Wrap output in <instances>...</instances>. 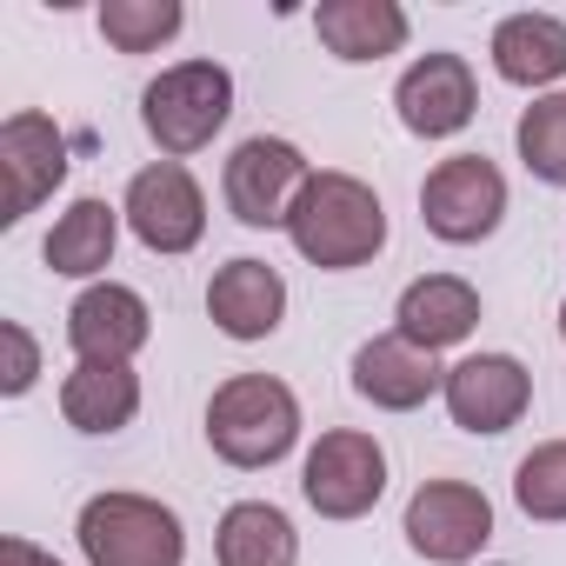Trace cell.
Masks as SVG:
<instances>
[{"mask_svg":"<svg viewBox=\"0 0 566 566\" xmlns=\"http://www.w3.org/2000/svg\"><path fill=\"white\" fill-rule=\"evenodd\" d=\"M287 240L321 273H354L387 247V207L354 174H314L287 213Z\"/></svg>","mask_w":566,"mask_h":566,"instance_id":"1","label":"cell"},{"mask_svg":"<svg viewBox=\"0 0 566 566\" xmlns=\"http://www.w3.org/2000/svg\"><path fill=\"white\" fill-rule=\"evenodd\" d=\"M301 440V400L287 380H273V374H233L227 387H213L207 400V447L253 473V467H273V460H287Z\"/></svg>","mask_w":566,"mask_h":566,"instance_id":"2","label":"cell"},{"mask_svg":"<svg viewBox=\"0 0 566 566\" xmlns=\"http://www.w3.org/2000/svg\"><path fill=\"white\" fill-rule=\"evenodd\" d=\"M227 114H233V74L220 61H180L160 81H147V94H140V127L167 160L213 147Z\"/></svg>","mask_w":566,"mask_h":566,"instance_id":"3","label":"cell"},{"mask_svg":"<svg viewBox=\"0 0 566 566\" xmlns=\"http://www.w3.org/2000/svg\"><path fill=\"white\" fill-rule=\"evenodd\" d=\"M74 539L87 566H180L187 559L180 513L147 493H94L74 520Z\"/></svg>","mask_w":566,"mask_h":566,"instance_id":"4","label":"cell"},{"mask_svg":"<svg viewBox=\"0 0 566 566\" xmlns=\"http://www.w3.org/2000/svg\"><path fill=\"white\" fill-rule=\"evenodd\" d=\"M420 220L447 247H480L506 220V174L486 154H453L420 180Z\"/></svg>","mask_w":566,"mask_h":566,"instance_id":"5","label":"cell"},{"mask_svg":"<svg viewBox=\"0 0 566 566\" xmlns=\"http://www.w3.org/2000/svg\"><path fill=\"white\" fill-rule=\"evenodd\" d=\"M301 493L321 520H360L380 506L387 493V453L374 433H354V427H334L314 440L307 467H301Z\"/></svg>","mask_w":566,"mask_h":566,"instance_id":"6","label":"cell"},{"mask_svg":"<svg viewBox=\"0 0 566 566\" xmlns=\"http://www.w3.org/2000/svg\"><path fill=\"white\" fill-rule=\"evenodd\" d=\"M307 180H314V167H307V154L294 140L253 134V140L233 147L220 187H227V207H233L240 227H287V213H294Z\"/></svg>","mask_w":566,"mask_h":566,"instance_id":"7","label":"cell"},{"mask_svg":"<svg viewBox=\"0 0 566 566\" xmlns=\"http://www.w3.org/2000/svg\"><path fill=\"white\" fill-rule=\"evenodd\" d=\"M134 240L147 253H193L200 233H207V193L200 180L180 167V160H154L127 180V200H120Z\"/></svg>","mask_w":566,"mask_h":566,"instance_id":"8","label":"cell"},{"mask_svg":"<svg viewBox=\"0 0 566 566\" xmlns=\"http://www.w3.org/2000/svg\"><path fill=\"white\" fill-rule=\"evenodd\" d=\"M407 546L433 566H467L480 559V546L493 539V500L467 480H427L407 500Z\"/></svg>","mask_w":566,"mask_h":566,"instance_id":"9","label":"cell"},{"mask_svg":"<svg viewBox=\"0 0 566 566\" xmlns=\"http://www.w3.org/2000/svg\"><path fill=\"white\" fill-rule=\"evenodd\" d=\"M394 107H400V127H407V134H420V140H453V134L480 114V87H473L467 54H420V61L400 74Z\"/></svg>","mask_w":566,"mask_h":566,"instance_id":"10","label":"cell"},{"mask_svg":"<svg viewBox=\"0 0 566 566\" xmlns=\"http://www.w3.org/2000/svg\"><path fill=\"white\" fill-rule=\"evenodd\" d=\"M447 413L467 433H506L520 427L526 400H533V374L513 354H467L460 367H447Z\"/></svg>","mask_w":566,"mask_h":566,"instance_id":"11","label":"cell"},{"mask_svg":"<svg viewBox=\"0 0 566 566\" xmlns=\"http://www.w3.org/2000/svg\"><path fill=\"white\" fill-rule=\"evenodd\" d=\"M0 174H8V207H0V220L14 227L67 180V134L34 107L8 114V127H0Z\"/></svg>","mask_w":566,"mask_h":566,"instance_id":"12","label":"cell"},{"mask_svg":"<svg viewBox=\"0 0 566 566\" xmlns=\"http://www.w3.org/2000/svg\"><path fill=\"white\" fill-rule=\"evenodd\" d=\"M154 334V314L134 287L120 280H94V287L67 307V347L81 360H101V367H134V354L147 347Z\"/></svg>","mask_w":566,"mask_h":566,"instance_id":"13","label":"cell"},{"mask_svg":"<svg viewBox=\"0 0 566 566\" xmlns=\"http://www.w3.org/2000/svg\"><path fill=\"white\" fill-rule=\"evenodd\" d=\"M473 327H480V294L467 287L460 273H420L413 287L400 294V307H394V334L407 347H420V354L460 347Z\"/></svg>","mask_w":566,"mask_h":566,"instance_id":"14","label":"cell"},{"mask_svg":"<svg viewBox=\"0 0 566 566\" xmlns=\"http://www.w3.org/2000/svg\"><path fill=\"white\" fill-rule=\"evenodd\" d=\"M440 387H447V374L433 367V354L407 347L400 334H380V340H367V347L354 354V394H360L367 407H380V413H413V407H427Z\"/></svg>","mask_w":566,"mask_h":566,"instance_id":"15","label":"cell"},{"mask_svg":"<svg viewBox=\"0 0 566 566\" xmlns=\"http://www.w3.org/2000/svg\"><path fill=\"white\" fill-rule=\"evenodd\" d=\"M207 314L227 340H266L287 314V280H280L266 260H227L207 280Z\"/></svg>","mask_w":566,"mask_h":566,"instance_id":"16","label":"cell"},{"mask_svg":"<svg viewBox=\"0 0 566 566\" xmlns=\"http://www.w3.org/2000/svg\"><path fill=\"white\" fill-rule=\"evenodd\" d=\"M314 34H321V48L334 61L360 67V61L400 54L407 34H413V21H407L400 0H321V8H314Z\"/></svg>","mask_w":566,"mask_h":566,"instance_id":"17","label":"cell"},{"mask_svg":"<svg viewBox=\"0 0 566 566\" xmlns=\"http://www.w3.org/2000/svg\"><path fill=\"white\" fill-rule=\"evenodd\" d=\"M493 74L513 87H553L566 81V21L559 14H506L493 28Z\"/></svg>","mask_w":566,"mask_h":566,"instance_id":"18","label":"cell"},{"mask_svg":"<svg viewBox=\"0 0 566 566\" xmlns=\"http://www.w3.org/2000/svg\"><path fill=\"white\" fill-rule=\"evenodd\" d=\"M114 240H120V207H107L101 193H87V200H74L54 220V233L41 240V260L54 273H67V280H94V273L114 266Z\"/></svg>","mask_w":566,"mask_h":566,"instance_id":"19","label":"cell"},{"mask_svg":"<svg viewBox=\"0 0 566 566\" xmlns=\"http://www.w3.org/2000/svg\"><path fill=\"white\" fill-rule=\"evenodd\" d=\"M61 413H67L74 433H120V427H134V413H140V374H134V367L81 360V367L61 380Z\"/></svg>","mask_w":566,"mask_h":566,"instance_id":"20","label":"cell"},{"mask_svg":"<svg viewBox=\"0 0 566 566\" xmlns=\"http://www.w3.org/2000/svg\"><path fill=\"white\" fill-rule=\"evenodd\" d=\"M213 559H220V566H294V559H301V533H294V520L280 513V506L240 500V506L220 513Z\"/></svg>","mask_w":566,"mask_h":566,"instance_id":"21","label":"cell"},{"mask_svg":"<svg viewBox=\"0 0 566 566\" xmlns=\"http://www.w3.org/2000/svg\"><path fill=\"white\" fill-rule=\"evenodd\" d=\"M101 41L114 54H154L180 34V0H101Z\"/></svg>","mask_w":566,"mask_h":566,"instance_id":"22","label":"cell"},{"mask_svg":"<svg viewBox=\"0 0 566 566\" xmlns=\"http://www.w3.org/2000/svg\"><path fill=\"white\" fill-rule=\"evenodd\" d=\"M513 147H520V160H526V174H533V180L566 187V87L539 94V101L520 114Z\"/></svg>","mask_w":566,"mask_h":566,"instance_id":"23","label":"cell"},{"mask_svg":"<svg viewBox=\"0 0 566 566\" xmlns=\"http://www.w3.org/2000/svg\"><path fill=\"white\" fill-rule=\"evenodd\" d=\"M513 500L539 526H559L566 520V440H546V447H533L513 467Z\"/></svg>","mask_w":566,"mask_h":566,"instance_id":"24","label":"cell"},{"mask_svg":"<svg viewBox=\"0 0 566 566\" xmlns=\"http://www.w3.org/2000/svg\"><path fill=\"white\" fill-rule=\"evenodd\" d=\"M0 347H8V367H0V394L21 400V394L41 380V347H34V334H28L21 321H0Z\"/></svg>","mask_w":566,"mask_h":566,"instance_id":"25","label":"cell"},{"mask_svg":"<svg viewBox=\"0 0 566 566\" xmlns=\"http://www.w3.org/2000/svg\"><path fill=\"white\" fill-rule=\"evenodd\" d=\"M0 566H61V559L41 553L34 539H0Z\"/></svg>","mask_w":566,"mask_h":566,"instance_id":"26","label":"cell"},{"mask_svg":"<svg viewBox=\"0 0 566 566\" xmlns=\"http://www.w3.org/2000/svg\"><path fill=\"white\" fill-rule=\"evenodd\" d=\"M559 340H566V301H559Z\"/></svg>","mask_w":566,"mask_h":566,"instance_id":"27","label":"cell"}]
</instances>
